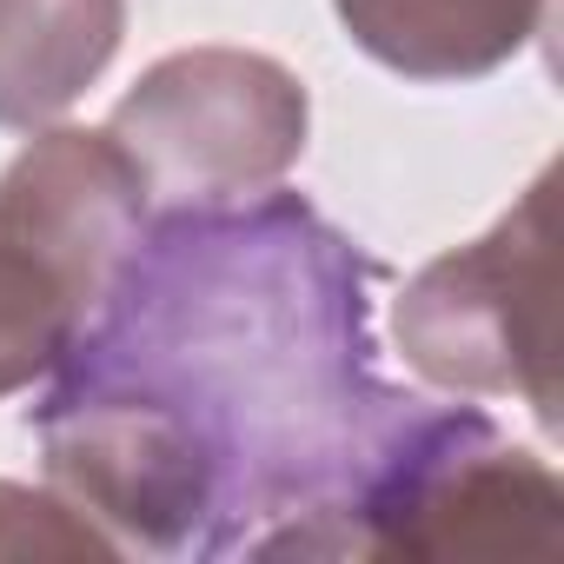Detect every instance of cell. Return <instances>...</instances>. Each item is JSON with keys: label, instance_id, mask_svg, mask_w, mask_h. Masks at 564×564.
<instances>
[{"label": "cell", "instance_id": "1", "mask_svg": "<svg viewBox=\"0 0 564 564\" xmlns=\"http://www.w3.org/2000/svg\"><path fill=\"white\" fill-rule=\"evenodd\" d=\"M379 279L300 193L147 219L34 405L54 491L120 557H346V518L419 412L379 372Z\"/></svg>", "mask_w": 564, "mask_h": 564}, {"label": "cell", "instance_id": "2", "mask_svg": "<svg viewBox=\"0 0 564 564\" xmlns=\"http://www.w3.org/2000/svg\"><path fill=\"white\" fill-rule=\"evenodd\" d=\"M147 180L87 127H47L0 173V399L41 386L147 232Z\"/></svg>", "mask_w": 564, "mask_h": 564}, {"label": "cell", "instance_id": "3", "mask_svg": "<svg viewBox=\"0 0 564 564\" xmlns=\"http://www.w3.org/2000/svg\"><path fill=\"white\" fill-rule=\"evenodd\" d=\"M392 333L425 386L518 399L557 432V166H544L485 239L405 279Z\"/></svg>", "mask_w": 564, "mask_h": 564}, {"label": "cell", "instance_id": "4", "mask_svg": "<svg viewBox=\"0 0 564 564\" xmlns=\"http://www.w3.org/2000/svg\"><path fill=\"white\" fill-rule=\"evenodd\" d=\"M564 485L478 405H425L346 518V557H557Z\"/></svg>", "mask_w": 564, "mask_h": 564}, {"label": "cell", "instance_id": "5", "mask_svg": "<svg viewBox=\"0 0 564 564\" xmlns=\"http://www.w3.org/2000/svg\"><path fill=\"white\" fill-rule=\"evenodd\" d=\"M313 100L293 67L246 47H186L153 61L107 113V140L147 193L213 206L279 186L306 153Z\"/></svg>", "mask_w": 564, "mask_h": 564}, {"label": "cell", "instance_id": "6", "mask_svg": "<svg viewBox=\"0 0 564 564\" xmlns=\"http://www.w3.org/2000/svg\"><path fill=\"white\" fill-rule=\"evenodd\" d=\"M352 47L405 80H485L544 34V0H333Z\"/></svg>", "mask_w": 564, "mask_h": 564}, {"label": "cell", "instance_id": "7", "mask_svg": "<svg viewBox=\"0 0 564 564\" xmlns=\"http://www.w3.org/2000/svg\"><path fill=\"white\" fill-rule=\"evenodd\" d=\"M127 0H0V127H54L120 54Z\"/></svg>", "mask_w": 564, "mask_h": 564}, {"label": "cell", "instance_id": "8", "mask_svg": "<svg viewBox=\"0 0 564 564\" xmlns=\"http://www.w3.org/2000/svg\"><path fill=\"white\" fill-rule=\"evenodd\" d=\"M0 557H120V544L67 498L0 478Z\"/></svg>", "mask_w": 564, "mask_h": 564}]
</instances>
